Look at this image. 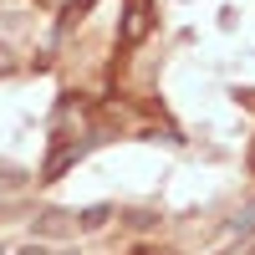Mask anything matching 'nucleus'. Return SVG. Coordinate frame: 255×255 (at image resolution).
<instances>
[{"label":"nucleus","instance_id":"1","mask_svg":"<svg viewBox=\"0 0 255 255\" xmlns=\"http://www.w3.org/2000/svg\"><path fill=\"white\" fill-rule=\"evenodd\" d=\"M153 31V5H148V0H128V10H123V31H118V41L128 51L138 46V41Z\"/></svg>","mask_w":255,"mask_h":255},{"label":"nucleus","instance_id":"2","mask_svg":"<svg viewBox=\"0 0 255 255\" xmlns=\"http://www.w3.org/2000/svg\"><path fill=\"white\" fill-rule=\"evenodd\" d=\"M82 153H87V143H61L56 153L46 158V168H41V184H56V179L67 174V168H72V163H77Z\"/></svg>","mask_w":255,"mask_h":255},{"label":"nucleus","instance_id":"3","mask_svg":"<svg viewBox=\"0 0 255 255\" xmlns=\"http://www.w3.org/2000/svg\"><path fill=\"white\" fill-rule=\"evenodd\" d=\"M72 230H77L72 215H41V220H36V235H41V240H61V235H72Z\"/></svg>","mask_w":255,"mask_h":255},{"label":"nucleus","instance_id":"4","mask_svg":"<svg viewBox=\"0 0 255 255\" xmlns=\"http://www.w3.org/2000/svg\"><path fill=\"white\" fill-rule=\"evenodd\" d=\"M108 215H113V204H92V209H82V215H72V220H77V230H102Z\"/></svg>","mask_w":255,"mask_h":255},{"label":"nucleus","instance_id":"5","mask_svg":"<svg viewBox=\"0 0 255 255\" xmlns=\"http://www.w3.org/2000/svg\"><path fill=\"white\" fill-rule=\"evenodd\" d=\"M230 230H235V235H255V199H250V204L240 209L235 220H230Z\"/></svg>","mask_w":255,"mask_h":255},{"label":"nucleus","instance_id":"6","mask_svg":"<svg viewBox=\"0 0 255 255\" xmlns=\"http://www.w3.org/2000/svg\"><path fill=\"white\" fill-rule=\"evenodd\" d=\"M41 5H46V10H61V5H67V10H72V5H82V0H41Z\"/></svg>","mask_w":255,"mask_h":255},{"label":"nucleus","instance_id":"7","mask_svg":"<svg viewBox=\"0 0 255 255\" xmlns=\"http://www.w3.org/2000/svg\"><path fill=\"white\" fill-rule=\"evenodd\" d=\"M15 255H46V245L36 240V245H26V250H15Z\"/></svg>","mask_w":255,"mask_h":255},{"label":"nucleus","instance_id":"8","mask_svg":"<svg viewBox=\"0 0 255 255\" xmlns=\"http://www.w3.org/2000/svg\"><path fill=\"white\" fill-rule=\"evenodd\" d=\"M250 168H255V148H250Z\"/></svg>","mask_w":255,"mask_h":255}]
</instances>
